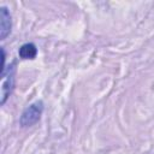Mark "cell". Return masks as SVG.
Listing matches in <instances>:
<instances>
[{"label": "cell", "mask_w": 154, "mask_h": 154, "mask_svg": "<svg viewBox=\"0 0 154 154\" xmlns=\"http://www.w3.org/2000/svg\"><path fill=\"white\" fill-rule=\"evenodd\" d=\"M11 28H12V20H11L10 11L5 6H2L1 7V24H0V38L1 40H5L10 35Z\"/></svg>", "instance_id": "cell-3"}, {"label": "cell", "mask_w": 154, "mask_h": 154, "mask_svg": "<svg viewBox=\"0 0 154 154\" xmlns=\"http://www.w3.org/2000/svg\"><path fill=\"white\" fill-rule=\"evenodd\" d=\"M18 54H19L20 59H34L37 54V48L34 43L28 42V43H24L19 47Z\"/></svg>", "instance_id": "cell-4"}, {"label": "cell", "mask_w": 154, "mask_h": 154, "mask_svg": "<svg viewBox=\"0 0 154 154\" xmlns=\"http://www.w3.org/2000/svg\"><path fill=\"white\" fill-rule=\"evenodd\" d=\"M1 77V105L6 102V100L10 97L14 89V82H16V61L11 63L4 73L0 75Z\"/></svg>", "instance_id": "cell-2"}, {"label": "cell", "mask_w": 154, "mask_h": 154, "mask_svg": "<svg viewBox=\"0 0 154 154\" xmlns=\"http://www.w3.org/2000/svg\"><path fill=\"white\" fill-rule=\"evenodd\" d=\"M42 113H43V102L41 100L30 103L20 114V118H19L20 126L28 128L36 124L41 119Z\"/></svg>", "instance_id": "cell-1"}]
</instances>
